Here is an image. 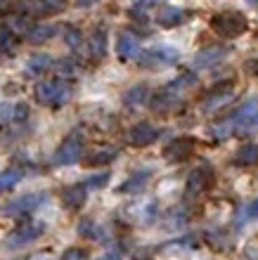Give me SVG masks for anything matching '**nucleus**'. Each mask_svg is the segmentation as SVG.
<instances>
[{
    "mask_svg": "<svg viewBox=\"0 0 258 260\" xmlns=\"http://www.w3.org/2000/svg\"><path fill=\"white\" fill-rule=\"evenodd\" d=\"M156 135H159V130L154 128L152 123H137L133 125V128L128 130V142L133 144V147H147V144H152L156 140Z\"/></svg>",
    "mask_w": 258,
    "mask_h": 260,
    "instance_id": "nucleus-11",
    "label": "nucleus"
},
{
    "mask_svg": "<svg viewBox=\"0 0 258 260\" xmlns=\"http://www.w3.org/2000/svg\"><path fill=\"white\" fill-rule=\"evenodd\" d=\"M249 215H251V218H258V199L249 204Z\"/></svg>",
    "mask_w": 258,
    "mask_h": 260,
    "instance_id": "nucleus-37",
    "label": "nucleus"
},
{
    "mask_svg": "<svg viewBox=\"0 0 258 260\" xmlns=\"http://www.w3.org/2000/svg\"><path fill=\"white\" fill-rule=\"evenodd\" d=\"M52 67L57 69L60 74H64V76H69V74H71V64H69V62H60V64H52Z\"/></svg>",
    "mask_w": 258,
    "mask_h": 260,
    "instance_id": "nucleus-33",
    "label": "nucleus"
},
{
    "mask_svg": "<svg viewBox=\"0 0 258 260\" xmlns=\"http://www.w3.org/2000/svg\"><path fill=\"white\" fill-rule=\"evenodd\" d=\"M21 178H24V173H21L19 168H7V171H3L0 173V194L7 192V189H12Z\"/></svg>",
    "mask_w": 258,
    "mask_h": 260,
    "instance_id": "nucleus-24",
    "label": "nucleus"
},
{
    "mask_svg": "<svg viewBox=\"0 0 258 260\" xmlns=\"http://www.w3.org/2000/svg\"><path fill=\"white\" fill-rule=\"evenodd\" d=\"M192 154H194V140H190V137H178L163 149V156L173 164H180L185 158H190Z\"/></svg>",
    "mask_w": 258,
    "mask_h": 260,
    "instance_id": "nucleus-9",
    "label": "nucleus"
},
{
    "mask_svg": "<svg viewBox=\"0 0 258 260\" xmlns=\"http://www.w3.org/2000/svg\"><path fill=\"white\" fill-rule=\"evenodd\" d=\"M249 130H258V97H249L244 104H239L235 114L211 125L209 133L216 140H225L235 133H249Z\"/></svg>",
    "mask_w": 258,
    "mask_h": 260,
    "instance_id": "nucleus-1",
    "label": "nucleus"
},
{
    "mask_svg": "<svg viewBox=\"0 0 258 260\" xmlns=\"http://www.w3.org/2000/svg\"><path fill=\"white\" fill-rule=\"evenodd\" d=\"M83 258H85V253H83V248H76V246L67 248V251L62 253V260H83Z\"/></svg>",
    "mask_w": 258,
    "mask_h": 260,
    "instance_id": "nucleus-30",
    "label": "nucleus"
},
{
    "mask_svg": "<svg viewBox=\"0 0 258 260\" xmlns=\"http://www.w3.org/2000/svg\"><path fill=\"white\" fill-rule=\"evenodd\" d=\"M235 164L237 166H258V144H244L239 147L237 154H235Z\"/></svg>",
    "mask_w": 258,
    "mask_h": 260,
    "instance_id": "nucleus-21",
    "label": "nucleus"
},
{
    "mask_svg": "<svg viewBox=\"0 0 258 260\" xmlns=\"http://www.w3.org/2000/svg\"><path fill=\"white\" fill-rule=\"evenodd\" d=\"M12 111H14V118H17V121H24V118L28 116V107H26V104H17Z\"/></svg>",
    "mask_w": 258,
    "mask_h": 260,
    "instance_id": "nucleus-31",
    "label": "nucleus"
},
{
    "mask_svg": "<svg viewBox=\"0 0 258 260\" xmlns=\"http://www.w3.org/2000/svg\"><path fill=\"white\" fill-rule=\"evenodd\" d=\"M178 59V52L170 48H152V50H145L140 52L137 62L140 67H147V69H156V67H168Z\"/></svg>",
    "mask_w": 258,
    "mask_h": 260,
    "instance_id": "nucleus-7",
    "label": "nucleus"
},
{
    "mask_svg": "<svg viewBox=\"0 0 258 260\" xmlns=\"http://www.w3.org/2000/svg\"><path fill=\"white\" fill-rule=\"evenodd\" d=\"M116 154H119V149H116L114 144H104V147H97V149L85 158V164L88 166H107L116 158Z\"/></svg>",
    "mask_w": 258,
    "mask_h": 260,
    "instance_id": "nucleus-20",
    "label": "nucleus"
},
{
    "mask_svg": "<svg viewBox=\"0 0 258 260\" xmlns=\"http://www.w3.org/2000/svg\"><path fill=\"white\" fill-rule=\"evenodd\" d=\"M12 10V0H0V14H7Z\"/></svg>",
    "mask_w": 258,
    "mask_h": 260,
    "instance_id": "nucleus-36",
    "label": "nucleus"
},
{
    "mask_svg": "<svg viewBox=\"0 0 258 260\" xmlns=\"http://www.w3.org/2000/svg\"><path fill=\"white\" fill-rule=\"evenodd\" d=\"M230 50L225 48V45H211V48H204L199 50L197 55H194V67L197 69H206V67H213L227 55Z\"/></svg>",
    "mask_w": 258,
    "mask_h": 260,
    "instance_id": "nucleus-14",
    "label": "nucleus"
},
{
    "mask_svg": "<svg viewBox=\"0 0 258 260\" xmlns=\"http://www.w3.org/2000/svg\"><path fill=\"white\" fill-rule=\"evenodd\" d=\"M78 232L81 234H93V222H90V220H85V222H78Z\"/></svg>",
    "mask_w": 258,
    "mask_h": 260,
    "instance_id": "nucleus-32",
    "label": "nucleus"
},
{
    "mask_svg": "<svg viewBox=\"0 0 258 260\" xmlns=\"http://www.w3.org/2000/svg\"><path fill=\"white\" fill-rule=\"evenodd\" d=\"M81 7H88V5H93V3H97V0H76Z\"/></svg>",
    "mask_w": 258,
    "mask_h": 260,
    "instance_id": "nucleus-39",
    "label": "nucleus"
},
{
    "mask_svg": "<svg viewBox=\"0 0 258 260\" xmlns=\"http://www.w3.org/2000/svg\"><path fill=\"white\" fill-rule=\"evenodd\" d=\"M97 260H121V251H109V253H104L102 258Z\"/></svg>",
    "mask_w": 258,
    "mask_h": 260,
    "instance_id": "nucleus-35",
    "label": "nucleus"
},
{
    "mask_svg": "<svg viewBox=\"0 0 258 260\" xmlns=\"http://www.w3.org/2000/svg\"><path fill=\"white\" fill-rule=\"evenodd\" d=\"M135 3V7H152V5H159V3H163V0H133Z\"/></svg>",
    "mask_w": 258,
    "mask_h": 260,
    "instance_id": "nucleus-34",
    "label": "nucleus"
},
{
    "mask_svg": "<svg viewBox=\"0 0 258 260\" xmlns=\"http://www.w3.org/2000/svg\"><path fill=\"white\" fill-rule=\"evenodd\" d=\"M48 201V194L45 192H36V194H24V197H17L12 201H7L5 208H3V215L7 218H19V215H26V213L36 211L41 204Z\"/></svg>",
    "mask_w": 258,
    "mask_h": 260,
    "instance_id": "nucleus-4",
    "label": "nucleus"
},
{
    "mask_svg": "<svg viewBox=\"0 0 258 260\" xmlns=\"http://www.w3.org/2000/svg\"><path fill=\"white\" fill-rule=\"evenodd\" d=\"M88 48H90V57L93 59H102L107 55V31L102 26H97L93 34H90V41H88Z\"/></svg>",
    "mask_w": 258,
    "mask_h": 260,
    "instance_id": "nucleus-18",
    "label": "nucleus"
},
{
    "mask_svg": "<svg viewBox=\"0 0 258 260\" xmlns=\"http://www.w3.org/2000/svg\"><path fill=\"white\" fill-rule=\"evenodd\" d=\"M251 3H256V5H258V0H251Z\"/></svg>",
    "mask_w": 258,
    "mask_h": 260,
    "instance_id": "nucleus-40",
    "label": "nucleus"
},
{
    "mask_svg": "<svg viewBox=\"0 0 258 260\" xmlns=\"http://www.w3.org/2000/svg\"><path fill=\"white\" fill-rule=\"evenodd\" d=\"M17 45V36L10 26H0V52H7Z\"/></svg>",
    "mask_w": 258,
    "mask_h": 260,
    "instance_id": "nucleus-26",
    "label": "nucleus"
},
{
    "mask_svg": "<svg viewBox=\"0 0 258 260\" xmlns=\"http://www.w3.org/2000/svg\"><path fill=\"white\" fill-rule=\"evenodd\" d=\"M147 178H150L147 173H142V175L137 173V175H133V178H130V180H126V182H123V185L119 187V192H123V194L140 192V189H142V187H145V182H147Z\"/></svg>",
    "mask_w": 258,
    "mask_h": 260,
    "instance_id": "nucleus-25",
    "label": "nucleus"
},
{
    "mask_svg": "<svg viewBox=\"0 0 258 260\" xmlns=\"http://www.w3.org/2000/svg\"><path fill=\"white\" fill-rule=\"evenodd\" d=\"M246 71H251V74H258V64H256V62H249V64H246Z\"/></svg>",
    "mask_w": 258,
    "mask_h": 260,
    "instance_id": "nucleus-38",
    "label": "nucleus"
},
{
    "mask_svg": "<svg viewBox=\"0 0 258 260\" xmlns=\"http://www.w3.org/2000/svg\"><path fill=\"white\" fill-rule=\"evenodd\" d=\"M54 31H57V28H54L52 21H38V24H34V26H28L26 38L31 43H45L54 36Z\"/></svg>",
    "mask_w": 258,
    "mask_h": 260,
    "instance_id": "nucleus-19",
    "label": "nucleus"
},
{
    "mask_svg": "<svg viewBox=\"0 0 258 260\" xmlns=\"http://www.w3.org/2000/svg\"><path fill=\"white\" fill-rule=\"evenodd\" d=\"M211 28L223 38H235L246 31V17L242 12H220L213 14L211 19Z\"/></svg>",
    "mask_w": 258,
    "mask_h": 260,
    "instance_id": "nucleus-3",
    "label": "nucleus"
},
{
    "mask_svg": "<svg viewBox=\"0 0 258 260\" xmlns=\"http://www.w3.org/2000/svg\"><path fill=\"white\" fill-rule=\"evenodd\" d=\"M209 185H211V171L209 168H206V166L194 168V171L190 173V178H187V185H185L187 197H199Z\"/></svg>",
    "mask_w": 258,
    "mask_h": 260,
    "instance_id": "nucleus-12",
    "label": "nucleus"
},
{
    "mask_svg": "<svg viewBox=\"0 0 258 260\" xmlns=\"http://www.w3.org/2000/svg\"><path fill=\"white\" fill-rule=\"evenodd\" d=\"M116 55H119L121 62H128L130 57L137 55V38L130 31L119 34V38H116Z\"/></svg>",
    "mask_w": 258,
    "mask_h": 260,
    "instance_id": "nucleus-17",
    "label": "nucleus"
},
{
    "mask_svg": "<svg viewBox=\"0 0 258 260\" xmlns=\"http://www.w3.org/2000/svg\"><path fill=\"white\" fill-rule=\"evenodd\" d=\"M150 100V90H147V85H135V88H130L126 95H123V104L126 107H142L145 102Z\"/></svg>",
    "mask_w": 258,
    "mask_h": 260,
    "instance_id": "nucleus-22",
    "label": "nucleus"
},
{
    "mask_svg": "<svg viewBox=\"0 0 258 260\" xmlns=\"http://www.w3.org/2000/svg\"><path fill=\"white\" fill-rule=\"evenodd\" d=\"M41 234H43V225H41V222H26V225H19L12 234H10L7 244H10V246H24V244L36 241Z\"/></svg>",
    "mask_w": 258,
    "mask_h": 260,
    "instance_id": "nucleus-10",
    "label": "nucleus"
},
{
    "mask_svg": "<svg viewBox=\"0 0 258 260\" xmlns=\"http://www.w3.org/2000/svg\"><path fill=\"white\" fill-rule=\"evenodd\" d=\"M180 104H183L180 92L173 90V88H168V85H166L163 90H159L156 95H152V100H150V107H152L154 114H168V111L178 109Z\"/></svg>",
    "mask_w": 258,
    "mask_h": 260,
    "instance_id": "nucleus-8",
    "label": "nucleus"
},
{
    "mask_svg": "<svg viewBox=\"0 0 258 260\" xmlns=\"http://www.w3.org/2000/svg\"><path fill=\"white\" fill-rule=\"evenodd\" d=\"M34 95L41 104H48V107H62L67 104L74 95V88L71 83H67L64 78H48V81H38L34 88Z\"/></svg>",
    "mask_w": 258,
    "mask_h": 260,
    "instance_id": "nucleus-2",
    "label": "nucleus"
},
{
    "mask_svg": "<svg viewBox=\"0 0 258 260\" xmlns=\"http://www.w3.org/2000/svg\"><path fill=\"white\" fill-rule=\"evenodd\" d=\"M85 201H88V189H85L83 185H71L62 192V204L67 206V208H71V211L83 208Z\"/></svg>",
    "mask_w": 258,
    "mask_h": 260,
    "instance_id": "nucleus-15",
    "label": "nucleus"
},
{
    "mask_svg": "<svg viewBox=\"0 0 258 260\" xmlns=\"http://www.w3.org/2000/svg\"><path fill=\"white\" fill-rule=\"evenodd\" d=\"M232 97H235V83H223V85H216V88L211 90L209 95L204 97V102H202V109L206 114H216L225 107V104L232 102Z\"/></svg>",
    "mask_w": 258,
    "mask_h": 260,
    "instance_id": "nucleus-6",
    "label": "nucleus"
},
{
    "mask_svg": "<svg viewBox=\"0 0 258 260\" xmlns=\"http://www.w3.org/2000/svg\"><path fill=\"white\" fill-rule=\"evenodd\" d=\"M185 19V12L180 7H173V5H161L156 10V24L163 28H170V26H178L183 24Z\"/></svg>",
    "mask_w": 258,
    "mask_h": 260,
    "instance_id": "nucleus-16",
    "label": "nucleus"
},
{
    "mask_svg": "<svg viewBox=\"0 0 258 260\" xmlns=\"http://www.w3.org/2000/svg\"><path fill=\"white\" fill-rule=\"evenodd\" d=\"M83 156V140L81 135H69L64 142L57 147V151H54V164L57 166H74L78 164Z\"/></svg>",
    "mask_w": 258,
    "mask_h": 260,
    "instance_id": "nucleus-5",
    "label": "nucleus"
},
{
    "mask_svg": "<svg viewBox=\"0 0 258 260\" xmlns=\"http://www.w3.org/2000/svg\"><path fill=\"white\" fill-rule=\"evenodd\" d=\"M26 69L31 71V74H36V76H43L45 71L52 69V59H50V55H34L31 59H28Z\"/></svg>",
    "mask_w": 258,
    "mask_h": 260,
    "instance_id": "nucleus-23",
    "label": "nucleus"
},
{
    "mask_svg": "<svg viewBox=\"0 0 258 260\" xmlns=\"http://www.w3.org/2000/svg\"><path fill=\"white\" fill-rule=\"evenodd\" d=\"M67 7V0H26L24 12L28 14H57Z\"/></svg>",
    "mask_w": 258,
    "mask_h": 260,
    "instance_id": "nucleus-13",
    "label": "nucleus"
},
{
    "mask_svg": "<svg viewBox=\"0 0 258 260\" xmlns=\"http://www.w3.org/2000/svg\"><path fill=\"white\" fill-rule=\"evenodd\" d=\"M62 38H64V43H67L71 50H76V48H78V43L83 41L81 31H78L76 26H64V28H62Z\"/></svg>",
    "mask_w": 258,
    "mask_h": 260,
    "instance_id": "nucleus-27",
    "label": "nucleus"
},
{
    "mask_svg": "<svg viewBox=\"0 0 258 260\" xmlns=\"http://www.w3.org/2000/svg\"><path fill=\"white\" fill-rule=\"evenodd\" d=\"M194 83H197V78H194V76H192V74H180V76H178V78H176V81H173V83H168V88L178 90V92H183L185 88H192Z\"/></svg>",
    "mask_w": 258,
    "mask_h": 260,
    "instance_id": "nucleus-28",
    "label": "nucleus"
},
{
    "mask_svg": "<svg viewBox=\"0 0 258 260\" xmlns=\"http://www.w3.org/2000/svg\"><path fill=\"white\" fill-rule=\"evenodd\" d=\"M107 182H109V173H97V175L85 180L83 187H85V189H100V187H104Z\"/></svg>",
    "mask_w": 258,
    "mask_h": 260,
    "instance_id": "nucleus-29",
    "label": "nucleus"
}]
</instances>
